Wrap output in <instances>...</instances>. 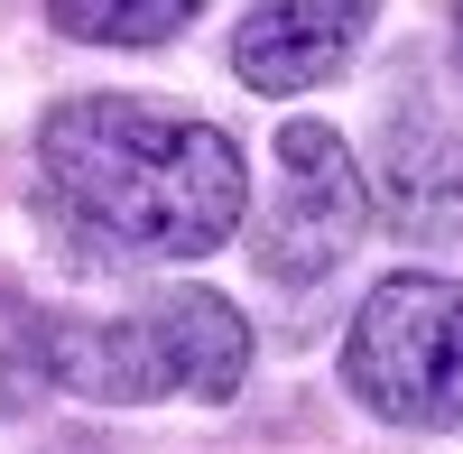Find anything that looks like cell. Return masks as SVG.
<instances>
[{"instance_id":"cell-3","label":"cell","mask_w":463,"mask_h":454,"mask_svg":"<svg viewBox=\"0 0 463 454\" xmlns=\"http://www.w3.org/2000/svg\"><path fill=\"white\" fill-rule=\"evenodd\" d=\"M279 204H269V222H260V270L269 279H288V288H306V279H325L343 251L362 241V213H371V195H362V176H353V148L334 139V121H288L279 130Z\"/></svg>"},{"instance_id":"cell-8","label":"cell","mask_w":463,"mask_h":454,"mask_svg":"<svg viewBox=\"0 0 463 454\" xmlns=\"http://www.w3.org/2000/svg\"><path fill=\"white\" fill-rule=\"evenodd\" d=\"M47 334H56L47 307H28L19 288H0V418H19V408H37V399L56 390V371H47Z\"/></svg>"},{"instance_id":"cell-4","label":"cell","mask_w":463,"mask_h":454,"mask_svg":"<svg viewBox=\"0 0 463 454\" xmlns=\"http://www.w3.org/2000/svg\"><path fill=\"white\" fill-rule=\"evenodd\" d=\"M371 19L380 0H250L241 37H232V74L250 93H316L325 74L353 65Z\"/></svg>"},{"instance_id":"cell-5","label":"cell","mask_w":463,"mask_h":454,"mask_svg":"<svg viewBox=\"0 0 463 454\" xmlns=\"http://www.w3.org/2000/svg\"><path fill=\"white\" fill-rule=\"evenodd\" d=\"M380 213L408 241H454L463 232V121L445 111H399L380 130Z\"/></svg>"},{"instance_id":"cell-2","label":"cell","mask_w":463,"mask_h":454,"mask_svg":"<svg viewBox=\"0 0 463 454\" xmlns=\"http://www.w3.org/2000/svg\"><path fill=\"white\" fill-rule=\"evenodd\" d=\"M343 390L390 427H463V279H380L343 334Z\"/></svg>"},{"instance_id":"cell-7","label":"cell","mask_w":463,"mask_h":454,"mask_svg":"<svg viewBox=\"0 0 463 454\" xmlns=\"http://www.w3.org/2000/svg\"><path fill=\"white\" fill-rule=\"evenodd\" d=\"M204 0H47V19L84 47H158L195 19Z\"/></svg>"},{"instance_id":"cell-9","label":"cell","mask_w":463,"mask_h":454,"mask_svg":"<svg viewBox=\"0 0 463 454\" xmlns=\"http://www.w3.org/2000/svg\"><path fill=\"white\" fill-rule=\"evenodd\" d=\"M454 28H463V10H454Z\"/></svg>"},{"instance_id":"cell-1","label":"cell","mask_w":463,"mask_h":454,"mask_svg":"<svg viewBox=\"0 0 463 454\" xmlns=\"http://www.w3.org/2000/svg\"><path fill=\"white\" fill-rule=\"evenodd\" d=\"M37 204L93 260H204L241 232L250 167L213 121L139 93H74L37 121Z\"/></svg>"},{"instance_id":"cell-6","label":"cell","mask_w":463,"mask_h":454,"mask_svg":"<svg viewBox=\"0 0 463 454\" xmlns=\"http://www.w3.org/2000/svg\"><path fill=\"white\" fill-rule=\"evenodd\" d=\"M139 325H148V344H158L167 390H185V399H232L241 390L250 325H241V307H232L222 288H167V297L139 307Z\"/></svg>"}]
</instances>
